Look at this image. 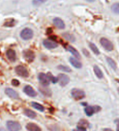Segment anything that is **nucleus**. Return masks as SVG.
Segmentation results:
<instances>
[{"label": "nucleus", "instance_id": "f257e3e1", "mask_svg": "<svg viewBox=\"0 0 119 131\" xmlns=\"http://www.w3.org/2000/svg\"><path fill=\"white\" fill-rule=\"evenodd\" d=\"M34 36V31L30 28H24L20 32V38L24 40H30Z\"/></svg>", "mask_w": 119, "mask_h": 131}, {"label": "nucleus", "instance_id": "f03ea898", "mask_svg": "<svg viewBox=\"0 0 119 131\" xmlns=\"http://www.w3.org/2000/svg\"><path fill=\"white\" fill-rule=\"evenodd\" d=\"M7 127L8 131H20L21 129V126L17 121H8L7 122Z\"/></svg>", "mask_w": 119, "mask_h": 131}, {"label": "nucleus", "instance_id": "7ed1b4c3", "mask_svg": "<svg viewBox=\"0 0 119 131\" xmlns=\"http://www.w3.org/2000/svg\"><path fill=\"white\" fill-rule=\"evenodd\" d=\"M100 42V44L102 45V47H103L105 50H107V51L113 50V44L109 39H106V38H101Z\"/></svg>", "mask_w": 119, "mask_h": 131}, {"label": "nucleus", "instance_id": "20e7f679", "mask_svg": "<svg viewBox=\"0 0 119 131\" xmlns=\"http://www.w3.org/2000/svg\"><path fill=\"white\" fill-rule=\"evenodd\" d=\"M16 73L18 75L21 77H28L29 76V71L25 67H24L22 65H19L15 68Z\"/></svg>", "mask_w": 119, "mask_h": 131}, {"label": "nucleus", "instance_id": "39448f33", "mask_svg": "<svg viewBox=\"0 0 119 131\" xmlns=\"http://www.w3.org/2000/svg\"><path fill=\"white\" fill-rule=\"evenodd\" d=\"M71 95L73 96V98H75L76 100H80L85 97L86 94L83 90H81L79 89H73L71 91Z\"/></svg>", "mask_w": 119, "mask_h": 131}, {"label": "nucleus", "instance_id": "423d86ee", "mask_svg": "<svg viewBox=\"0 0 119 131\" xmlns=\"http://www.w3.org/2000/svg\"><path fill=\"white\" fill-rule=\"evenodd\" d=\"M23 56L24 58L25 59L29 62H32L33 61L35 58V55L33 51L30 50V49H27V50H24L23 52Z\"/></svg>", "mask_w": 119, "mask_h": 131}, {"label": "nucleus", "instance_id": "0eeeda50", "mask_svg": "<svg viewBox=\"0 0 119 131\" xmlns=\"http://www.w3.org/2000/svg\"><path fill=\"white\" fill-rule=\"evenodd\" d=\"M43 43V46L47 49H53L58 47V43L55 42V41H52L50 39H44Z\"/></svg>", "mask_w": 119, "mask_h": 131}, {"label": "nucleus", "instance_id": "6e6552de", "mask_svg": "<svg viewBox=\"0 0 119 131\" xmlns=\"http://www.w3.org/2000/svg\"><path fill=\"white\" fill-rule=\"evenodd\" d=\"M38 80L43 86H48L49 84H50V80H49L47 75L44 73L38 74Z\"/></svg>", "mask_w": 119, "mask_h": 131}, {"label": "nucleus", "instance_id": "1a4fd4ad", "mask_svg": "<svg viewBox=\"0 0 119 131\" xmlns=\"http://www.w3.org/2000/svg\"><path fill=\"white\" fill-rule=\"evenodd\" d=\"M58 81L61 86H65L66 84H69V78L68 75H64V74H59L58 75Z\"/></svg>", "mask_w": 119, "mask_h": 131}, {"label": "nucleus", "instance_id": "9d476101", "mask_svg": "<svg viewBox=\"0 0 119 131\" xmlns=\"http://www.w3.org/2000/svg\"><path fill=\"white\" fill-rule=\"evenodd\" d=\"M5 93L9 97L13 98V99H17V98H19V94L17 93V92L11 88H7L5 89Z\"/></svg>", "mask_w": 119, "mask_h": 131}, {"label": "nucleus", "instance_id": "9b49d317", "mask_svg": "<svg viewBox=\"0 0 119 131\" xmlns=\"http://www.w3.org/2000/svg\"><path fill=\"white\" fill-rule=\"evenodd\" d=\"M53 24H54V26L56 28L60 29V30H64V29L65 28L64 22L59 17H55L54 19H53Z\"/></svg>", "mask_w": 119, "mask_h": 131}, {"label": "nucleus", "instance_id": "f8f14e48", "mask_svg": "<svg viewBox=\"0 0 119 131\" xmlns=\"http://www.w3.org/2000/svg\"><path fill=\"white\" fill-rule=\"evenodd\" d=\"M24 92L25 94H27L30 97H35L37 95V93L35 92V90L34 88L31 87L30 85H26L24 87Z\"/></svg>", "mask_w": 119, "mask_h": 131}, {"label": "nucleus", "instance_id": "ddd939ff", "mask_svg": "<svg viewBox=\"0 0 119 131\" xmlns=\"http://www.w3.org/2000/svg\"><path fill=\"white\" fill-rule=\"evenodd\" d=\"M6 55H7V59L9 60L10 61H15L16 60V52L13 50V49H7V51L6 52Z\"/></svg>", "mask_w": 119, "mask_h": 131}, {"label": "nucleus", "instance_id": "4468645a", "mask_svg": "<svg viewBox=\"0 0 119 131\" xmlns=\"http://www.w3.org/2000/svg\"><path fill=\"white\" fill-rule=\"evenodd\" d=\"M38 89H39V91L43 94V95L47 96V97H51V91L50 89L47 88V86L42 85L41 87L38 88Z\"/></svg>", "mask_w": 119, "mask_h": 131}, {"label": "nucleus", "instance_id": "2eb2a0df", "mask_svg": "<svg viewBox=\"0 0 119 131\" xmlns=\"http://www.w3.org/2000/svg\"><path fill=\"white\" fill-rule=\"evenodd\" d=\"M69 61H70V63L73 65V67H74L75 68L80 69L83 67L82 63L76 58V57H70V58H69Z\"/></svg>", "mask_w": 119, "mask_h": 131}, {"label": "nucleus", "instance_id": "dca6fc26", "mask_svg": "<svg viewBox=\"0 0 119 131\" xmlns=\"http://www.w3.org/2000/svg\"><path fill=\"white\" fill-rule=\"evenodd\" d=\"M26 129L29 131H42L40 127L36 124H34V123H29V124H27Z\"/></svg>", "mask_w": 119, "mask_h": 131}, {"label": "nucleus", "instance_id": "f3484780", "mask_svg": "<svg viewBox=\"0 0 119 131\" xmlns=\"http://www.w3.org/2000/svg\"><path fill=\"white\" fill-rule=\"evenodd\" d=\"M67 50H68L69 52H70L72 53V54H73V56H74L77 59V58H80V57H81V56H80V54H79V52H77V49H75L73 47H72V46H68Z\"/></svg>", "mask_w": 119, "mask_h": 131}, {"label": "nucleus", "instance_id": "a211bd4d", "mask_svg": "<svg viewBox=\"0 0 119 131\" xmlns=\"http://www.w3.org/2000/svg\"><path fill=\"white\" fill-rule=\"evenodd\" d=\"M94 72H95L96 75L99 78V79H102L104 76L103 75V72H102V71L100 69V67H98V66H94Z\"/></svg>", "mask_w": 119, "mask_h": 131}, {"label": "nucleus", "instance_id": "6ab92c4d", "mask_svg": "<svg viewBox=\"0 0 119 131\" xmlns=\"http://www.w3.org/2000/svg\"><path fill=\"white\" fill-rule=\"evenodd\" d=\"M62 36L66 40L70 41V42H75V40H76L75 39V37L73 36L72 34H70V33H63Z\"/></svg>", "mask_w": 119, "mask_h": 131}, {"label": "nucleus", "instance_id": "aec40b11", "mask_svg": "<svg viewBox=\"0 0 119 131\" xmlns=\"http://www.w3.org/2000/svg\"><path fill=\"white\" fill-rule=\"evenodd\" d=\"M24 115H25V116H27L28 117H30V118H31V119L35 118L36 116H37L36 113L34 112V111H32V110H30V109H25V110H24Z\"/></svg>", "mask_w": 119, "mask_h": 131}, {"label": "nucleus", "instance_id": "412c9836", "mask_svg": "<svg viewBox=\"0 0 119 131\" xmlns=\"http://www.w3.org/2000/svg\"><path fill=\"white\" fill-rule=\"evenodd\" d=\"M15 25H16V20L12 18L7 19L4 22V26L5 27H13Z\"/></svg>", "mask_w": 119, "mask_h": 131}, {"label": "nucleus", "instance_id": "4be33fe9", "mask_svg": "<svg viewBox=\"0 0 119 131\" xmlns=\"http://www.w3.org/2000/svg\"><path fill=\"white\" fill-rule=\"evenodd\" d=\"M88 126H89V123L87 121H86V120H81V121H79L78 123H77V127L87 129Z\"/></svg>", "mask_w": 119, "mask_h": 131}, {"label": "nucleus", "instance_id": "5701e85b", "mask_svg": "<svg viewBox=\"0 0 119 131\" xmlns=\"http://www.w3.org/2000/svg\"><path fill=\"white\" fill-rule=\"evenodd\" d=\"M95 112H96L95 109H94V107H92V106H87L85 109V113L87 114V116H92Z\"/></svg>", "mask_w": 119, "mask_h": 131}, {"label": "nucleus", "instance_id": "b1692460", "mask_svg": "<svg viewBox=\"0 0 119 131\" xmlns=\"http://www.w3.org/2000/svg\"><path fill=\"white\" fill-rule=\"evenodd\" d=\"M106 60H107V62L110 66V67H112V69H113V70L117 69V64L115 61H114V60L110 58V57H106Z\"/></svg>", "mask_w": 119, "mask_h": 131}, {"label": "nucleus", "instance_id": "393cba45", "mask_svg": "<svg viewBox=\"0 0 119 131\" xmlns=\"http://www.w3.org/2000/svg\"><path fill=\"white\" fill-rule=\"evenodd\" d=\"M89 46L90 48H91V49L92 50V52L95 53L96 55H99L100 54V51H99V49H98L97 46L95 44V43H89Z\"/></svg>", "mask_w": 119, "mask_h": 131}, {"label": "nucleus", "instance_id": "a878e982", "mask_svg": "<svg viewBox=\"0 0 119 131\" xmlns=\"http://www.w3.org/2000/svg\"><path fill=\"white\" fill-rule=\"evenodd\" d=\"M31 105H32V106H33L34 108H35V109H37V110L40 111V112H43V111H44V107H43V106L42 105H41V104L38 103V102H33L32 103H31Z\"/></svg>", "mask_w": 119, "mask_h": 131}, {"label": "nucleus", "instance_id": "bb28decb", "mask_svg": "<svg viewBox=\"0 0 119 131\" xmlns=\"http://www.w3.org/2000/svg\"><path fill=\"white\" fill-rule=\"evenodd\" d=\"M111 9H112V11L114 12V13L119 15V3H113L112 5V7H111Z\"/></svg>", "mask_w": 119, "mask_h": 131}, {"label": "nucleus", "instance_id": "cd10ccee", "mask_svg": "<svg viewBox=\"0 0 119 131\" xmlns=\"http://www.w3.org/2000/svg\"><path fill=\"white\" fill-rule=\"evenodd\" d=\"M47 77H48L49 80L51 81L53 84H56V83H57V82H58V78H56V77H55V76H53V75H51V72H48V73L47 74Z\"/></svg>", "mask_w": 119, "mask_h": 131}, {"label": "nucleus", "instance_id": "c85d7f7f", "mask_svg": "<svg viewBox=\"0 0 119 131\" xmlns=\"http://www.w3.org/2000/svg\"><path fill=\"white\" fill-rule=\"evenodd\" d=\"M47 0H33L32 3L34 6H40L43 4L44 3H46Z\"/></svg>", "mask_w": 119, "mask_h": 131}, {"label": "nucleus", "instance_id": "c756f323", "mask_svg": "<svg viewBox=\"0 0 119 131\" xmlns=\"http://www.w3.org/2000/svg\"><path fill=\"white\" fill-rule=\"evenodd\" d=\"M57 68H58L59 70H60V71H65V72H71V69L69 67H66V66L60 65Z\"/></svg>", "mask_w": 119, "mask_h": 131}, {"label": "nucleus", "instance_id": "7c9ffc66", "mask_svg": "<svg viewBox=\"0 0 119 131\" xmlns=\"http://www.w3.org/2000/svg\"><path fill=\"white\" fill-rule=\"evenodd\" d=\"M11 84H12V85H14V86H16V87H17V86L20 85V82H19V80L14 79V80H11Z\"/></svg>", "mask_w": 119, "mask_h": 131}, {"label": "nucleus", "instance_id": "2f4dec72", "mask_svg": "<svg viewBox=\"0 0 119 131\" xmlns=\"http://www.w3.org/2000/svg\"><path fill=\"white\" fill-rule=\"evenodd\" d=\"M56 39H57V37H56V35H51L50 37H49V39H50V40H52V41H55V42H56Z\"/></svg>", "mask_w": 119, "mask_h": 131}, {"label": "nucleus", "instance_id": "473e14b6", "mask_svg": "<svg viewBox=\"0 0 119 131\" xmlns=\"http://www.w3.org/2000/svg\"><path fill=\"white\" fill-rule=\"evenodd\" d=\"M77 131H87V129L85 128H81V127H77Z\"/></svg>", "mask_w": 119, "mask_h": 131}, {"label": "nucleus", "instance_id": "72a5a7b5", "mask_svg": "<svg viewBox=\"0 0 119 131\" xmlns=\"http://www.w3.org/2000/svg\"><path fill=\"white\" fill-rule=\"evenodd\" d=\"M83 53H84V54H85V55H87V57H89V56H90L89 52H88L87 50H86V49H83Z\"/></svg>", "mask_w": 119, "mask_h": 131}, {"label": "nucleus", "instance_id": "f704fd0d", "mask_svg": "<svg viewBox=\"0 0 119 131\" xmlns=\"http://www.w3.org/2000/svg\"><path fill=\"white\" fill-rule=\"evenodd\" d=\"M51 32H52V29H51V28H48V29H47V34L49 35V34H51Z\"/></svg>", "mask_w": 119, "mask_h": 131}, {"label": "nucleus", "instance_id": "c9c22d12", "mask_svg": "<svg viewBox=\"0 0 119 131\" xmlns=\"http://www.w3.org/2000/svg\"><path fill=\"white\" fill-rule=\"evenodd\" d=\"M87 2H88V3H93V2H95L96 0H86Z\"/></svg>", "mask_w": 119, "mask_h": 131}, {"label": "nucleus", "instance_id": "e433bc0d", "mask_svg": "<svg viewBox=\"0 0 119 131\" xmlns=\"http://www.w3.org/2000/svg\"><path fill=\"white\" fill-rule=\"evenodd\" d=\"M103 131H113V130H112L111 129H108V128H107V129H104Z\"/></svg>", "mask_w": 119, "mask_h": 131}, {"label": "nucleus", "instance_id": "4c0bfd02", "mask_svg": "<svg viewBox=\"0 0 119 131\" xmlns=\"http://www.w3.org/2000/svg\"><path fill=\"white\" fill-rule=\"evenodd\" d=\"M117 131H119V123L117 124Z\"/></svg>", "mask_w": 119, "mask_h": 131}, {"label": "nucleus", "instance_id": "58836bf2", "mask_svg": "<svg viewBox=\"0 0 119 131\" xmlns=\"http://www.w3.org/2000/svg\"><path fill=\"white\" fill-rule=\"evenodd\" d=\"M0 131H6V129L3 128H0Z\"/></svg>", "mask_w": 119, "mask_h": 131}, {"label": "nucleus", "instance_id": "ea45409f", "mask_svg": "<svg viewBox=\"0 0 119 131\" xmlns=\"http://www.w3.org/2000/svg\"><path fill=\"white\" fill-rule=\"evenodd\" d=\"M73 131H77V129H74V130H73Z\"/></svg>", "mask_w": 119, "mask_h": 131}]
</instances>
